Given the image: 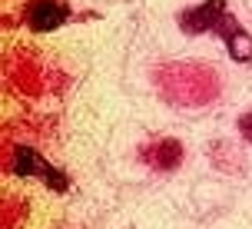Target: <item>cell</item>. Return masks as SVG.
Instances as JSON below:
<instances>
[{"label":"cell","instance_id":"1","mask_svg":"<svg viewBox=\"0 0 252 229\" xmlns=\"http://www.w3.org/2000/svg\"><path fill=\"white\" fill-rule=\"evenodd\" d=\"M13 173H17V176H40L57 193H63L66 186H70V179L63 176L60 169H53L33 146H17V150H13Z\"/></svg>","mask_w":252,"mask_h":229},{"label":"cell","instance_id":"2","mask_svg":"<svg viewBox=\"0 0 252 229\" xmlns=\"http://www.w3.org/2000/svg\"><path fill=\"white\" fill-rule=\"evenodd\" d=\"M66 17H70V7L63 0H30V7H27V27H33L40 33L63 27Z\"/></svg>","mask_w":252,"mask_h":229},{"label":"cell","instance_id":"3","mask_svg":"<svg viewBox=\"0 0 252 229\" xmlns=\"http://www.w3.org/2000/svg\"><path fill=\"white\" fill-rule=\"evenodd\" d=\"M226 13H229L226 0H206L202 7L183 13V17H179V27H183L186 33H206V30H216Z\"/></svg>","mask_w":252,"mask_h":229},{"label":"cell","instance_id":"4","mask_svg":"<svg viewBox=\"0 0 252 229\" xmlns=\"http://www.w3.org/2000/svg\"><path fill=\"white\" fill-rule=\"evenodd\" d=\"M216 30H219V37H226V47H229V53H232V60H239V64L252 60V37L229 17V13L219 20Z\"/></svg>","mask_w":252,"mask_h":229},{"label":"cell","instance_id":"5","mask_svg":"<svg viewBox=\"0 0 252 229\" xmlns=\"http://www.w3.org/2000/svg\"><path fill=\"white\" fill-rule=\"evenodd\" d=\"M179 156H183V146H179L176 140H163L156 150H153V163L159 166V169H176Z\"/></svg>","mask_w":252,"mask_h":229},{"label":"cell","instance_id":"6","mask_svg":"<svg viewBox=\"0 0 252 229\" xmlns=\"http://www.w3.org/2000/svg\"><path fill=\"white\" fill-rule=\"evenodd\" d=\"M239 133H242V136H246V140L252 143V110L239 116Z\"/></svg>","mask_w":252,"mask_h":229}]
</instances>
